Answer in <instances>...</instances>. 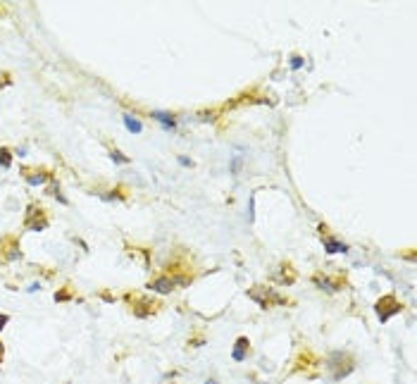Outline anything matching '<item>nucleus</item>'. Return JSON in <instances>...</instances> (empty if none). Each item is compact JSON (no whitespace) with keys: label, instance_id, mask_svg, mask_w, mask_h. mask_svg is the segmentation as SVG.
I'll use <instances>...</instances> for the list:
<instances>
[{"label":"nucleus","instance_id":"9","mask_svg":"<svg viewBox=\"0 0 417 384\" xmlns=\"http://www.w3.org/2000/svg\"><path fill=\"white\" fill-rule=\"evenodd\" d=\"M315 284L322 289V291H329V294H334V291H338V289H341V284H338V282H332V279H329L327 274H322V272L315 274Z\"/></svg>","mask_w":417,"mask_h":384},{"label":"nucleus","instance_id":"5","mask_svg":"<svg viewBox=\"0 0 417 384\" xmlns=\"http://www.w3.org/2000/svg\"><path fill=\"white\" fill-rule=\"evenodd\" d=\"M248 296H250L255 303H260V308H269L272 303H284V299L277 294V291L262 289V287H253L250 291H248Z\"/></svg>","mask_w":417,"mask_h":384},{"label":"nucleus","instance_id":"3","mask_svg":"<svg viewBox=\"0 0 417 384\" xmlns=\"http://www.w3.org/2000/svg\"><path fill=\"white\" fill-rule=\"evenodd\" d=\"M22 258V248H19V239L14 234H7L0 239V260L2 262H12Z\"/></svg>","mask_w":417,"mask_h":384},{"label":"nucleus","instance_id":"4","mask_svg":"<svg viewBox=\"0 0 417 384\" xmlns=\"http://www.w3.org/2000/svg\"><path fill=\"white\" fill-rule=\"evenodd\" d=\"M401 310H403V305L396 301V296H391V294H389V296H381V299L377 301V315H379L381 322H386L389 317L398 315Z\"/></svg>","mask_w":417,"mask_h":384},{"label":"nucleus","instance_id":"8","mask_svg":"<svg viewBox=\"0 0 417 384\" xmlns=\"http://www.w3.org/2000/svg\"><path fill=\"white\" fill-rule=\"evenodd\" d=\"M24 179H27L31 186H39V184L50 181V179H53V174H50L48 170H24Z\"/></svg>","mask_w":417,"mask_h":384},{"label":"nucleus","instance_id":"1","mask_svg":"<svg viewBox=\"0 0 417 384\" xmlns=\"http://www.w3.org/2000/svg\"><path fill=\"white\" fill-rule=\"evenodd\" d=\"M327 368L332 370V377L334 380H343V377H348L350 372H353V358L348 353H343V351H336V353H332L329 356V363H327Z\"/></svg>","mask_w":417,"mask_h":384},{"label":"nucleus","instance_id":"15","mask_svg":"<svg viewBox=\"0 0 417 384\" xmlns=\"http://www.w3.org/2000/svg\"><path fill=\"white\" fill-rule=\"evenodd\" d=\"M110 158H112V160H115V163H122V165H129V163H131V160H129V158H126V155H122V153L117 151V148H115V151L110 153Z\"/></svg>","mask_w":417,"mask_h":384},{"label":"nucleus","instance_id":"6","mask_svg":"<svg viewBox=\"0 0 417 384\" xmlns=\"http://www.w3.org/2000/svg\"><path fill=\"white\" fill-rule=\"evenodd\" d=\"M126 301H131V310H134V315L138 317H148L150 313H155V301H150V299H141V296H126Z\"/></svg>","mask_w":417,"mask_h":384},{"label":"nucleus","instance_id":"12","mask_svg":"<svg viewBox=\"0 0 417 384\" xmlns=\"http://www.w3.org/2000/svg\"><path fill=\"white\" fill-rule=\"evenodd\" d=\"M124 124H126V129H129L131 134H141V129H143V124L138 122V120H134L131 115H126V117H124Z\"/></svg>","mask_w":417,"mask_h":384},{"label":"nucleus","instance_id":"18","mask_svg":"<svg viewBox=\"0 0 417 384\" xmlns=\"http://www.w3.org/2000/svg\"><path fill=\"white\" fill-rule=\"evenodd\" d=\"M7 322H10V317L5 315V313H0V332H2V327H5Z\"/></svg>","mask_w":417,"mask_h":384},{"label":"nucleus","instance_id":"14","mask_svg":"<svg viewBox=\"0 0 417 384\" xmlns=\"http://www.w3.org/2000/svg\"><path fill=\"white\" fill-rule=\"evenodd\" d=\"M0 165H2L5 170L12 165V153H10V148H5V146H0Z\"/></svg>","mask_w":417,"mask_h":384},{"label":"nucleus","instance_id":"16","mask_svg":"<svg viewBox=\"0 0 417 384\" xmlns=\"http://www.w3.org/2000/svg\"><path fill=\"white\" fill-rule=\"evenodd\" d=\"M72 299V291H69V287H65L62 291H57L55 294V301H69Z\"/></svg>","mask_w":417,"mask_h":384},{"label":"nucleus","instance_id":"2","mask_svg":"<svg viewBox=\"0 0 417 384\" xmlns=\"http://www.w3.org/2000/svg\"><path fill=\"white\" fill-rule=\"evenodd\" d=\"M24 227H27L29 232H43V229H48V215H45V210L36 203H31L27 208V217H24Z\"/></svg>","mask_w":417,"mask_h":384},{"label":"nucleus","instance_id":"11","mask_svg":"<svg viewBox=\"0 0 417 384\" xmlns=\"http://www.w3.org/2000/svg\"><path fill=\"white\" fill-rule=\"evenodd\" d=\"M324 248H327L329 253H346V251H348L346 244H341V241L332 239V236H327V239H324Z\"/></svg>","mask_w":417,"mask_h":384},{"label":"nucleus","instance_id":"10","mask_svg":"<svg viewBox=\"0 0 417 384\" xmlns=\"http://www.w3.org/2000/svg\"><path fill=\"white\" fill-rule=\"evenodd\" d=\"M248 346H250L248 339H246V337H239V339H236V346H234V353H231L234 360H239V363L246 360V356H248Z\"/></svg>","mask_w":417,"mask_h":384},{"label":"nucleus","instance_id":"13","mask_svg":"<svg viewBox=\"0 0 417 384\" xmlns=\"http://www.w3.org/2000/svg\"><path fill=\"white\" fill-rule=\"evenodd\" d=\"M153 117H155L158 122L165 124L167 129H172V127H174V120H172V115H169V112H153Z\"/></svg>","mask_w":417,"mask_h":384},{"label":"nucleus","instance_id":"19","mask_svg":"<svg viewBox=\"0 0 417 384\" xmlns=\"http://www.w3.org/2000/svg\"><path fill=\"white\" fill-rule=\"evenodd\" d=\"M2 353H5V348H2V341H0V363H2Z\"/></svg>","mask_w":417,"mask_h":384},{"label":"nucleus","instance_id":"7","mask_svg":"<svg viewBox=\"0 0 417 384\" xmlns=\"http://www.w3.org/2000/svg\"><path fill=\"white\" fill-rule=\"evenodd\" d=\"M155 294H169V291H174L176 289V282L172 274H162V277H155L153 282L148 284Z\"/></svg>","mask_w":417,"mask_h":384},{"label":"nucleus","instance_id":"20","mask_svg":"<svg viewBox=\"0 0 417 384\" xmlns=\"http://www.w3.org/2000/svg\"><path fill=\"white\" fill-rule=\"evenodd\" d=\"M205 384H217V382H215V380H210V382H205Z\"/></svg>","mask_w":417,"mask_h":384},{"label":"nucleus","instance_id":"17","mask_svg":"<svg viewBox=\"0 0 417 384\" xmlns=\"http://www.w3.org/2000/svg\"><path fill=\"white\" fill-rule=\"evenodd\" d=\"M300 65H303V57H298V55H296V57L291 60V67H293V69H298V67H300Z\"/></svg>","mask_w":417,"mask_h":384}]
</instances>
